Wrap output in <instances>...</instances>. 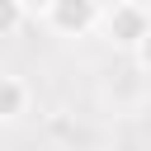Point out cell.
<instances>
[{
    "instance_id": "obj_1",
    "label": "cell",
    "mask_w": 151,
    "mask_h": 151,
    "mask_svg": "<svg viewBox=\"0 0 151 151\" xmlns=\"http://www.w3.org/2000/svg\"><path fill=\"white\" fill-rule=\"evenodd\" d=\"M52 9H57L61 28H85L94 19V0H52Z\"/></svg>"
},
{
    "instance_id": "obj_2",
    "label": "cell",
    "mask_w": 151,
    "mask_h": 151,
    "mask_svg": "<svg viewBox=\"0 0 151 151\" xmlns=\"http://www.w3.org/2000/svg\"><path fill=\"white\" fill-rule=\"evenodd\" d=\"M113 38H123V42L146 38V19H142L137 9H118V14H113Z\"/></svg>"
},
{
    "instance_id": "obj_3",
    "label": "cell",
    "mask_w": 151,
    "mask_h": 151,
    "mask_svg": "<svg viewBox=\"0 0 151 151\" xmlns=\"http://www.w3.org/2000/svg\"><path fill=\"white\" fill-rule=\"evenodd\" d=\"M19 99H24V90H19L14 80H0V113H14Z\"/></svg>"
},
{
    "instance_id": "obj_4",
    "label": "cell",
    "mask_w": 151,
    "mask_h": 151,
    "mask_svg": "<svg viewBox=\"0 0 151 151\" xmlns=\"http://www.w3.org/2000/svg\"><path fill=\"white\" fill-rule=\"evenodd\" d=\"M19 24V0H0V33H9Z\"/></svg>"
},
{
    "instance_id": "obj_5",
    "label": "cell",
    "mask_w": 151,
    "mask_h": 151,
    "mask_svg": "<svg viewBox=\"0 0 151 151\" xmlns=\"http://www.w3.org/2000/svg\"><path fill=\"white\" fill-rule=\"evenodd\" d=\"M146 61H151V33H146Z\"/></svg>"
},
{
    "instance_id": "obj_6",
    "label": "cell",
    "mask_w": 151,
    "mask_h": 151,
    "mask_svg": "<svg viewBox=\"0 0 151 151\" xmlns=\"http://www.w3.org/2000/svg\"><path fill=\"white\" fill-rule=\"evenodd\" d=\"M33 5H52V0H33Z\"/></svg>"
}]
</instances>
